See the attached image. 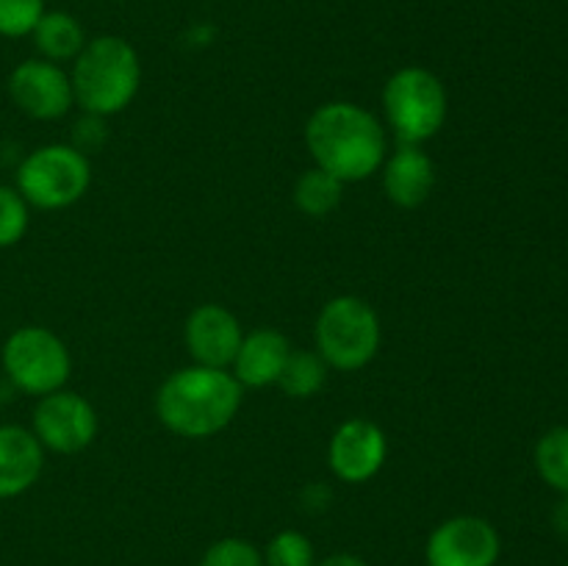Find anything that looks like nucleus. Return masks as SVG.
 Returning a JSON list of instances; mask_svg holds the SVG:
<instances>
[{
    "label": "nucleus",
    "mask_w": 568,
    "mask_h": 566,
    "mask_svg": "<svg viewBox=\"0 0 568 566\" xmlns=\"http://www.w3.org/2000/svg\"><path fill=\"white\" fill-rule=\"evenodd\" d=\"M305 144L320 170L342 183L366 181L386 161V131L364 105L333 100L320 105L305 122Z\"/></svg>",
    "instance_id": "obj_1"
},
{
    "label": "nucleus",
    "mask_w": 568,
    "mask_h": 566,
    "mask_svg": "<svg viewBox=\"0 0 568 566\" xmlns=\"http://www.w3.org/2000/svg\"><path fill=\"white\" fill-rule=\"evenodd\" d=\"M244 386L233 372L214 366H183L155 392L161 425L181 438H209L225 431L242 408Z\"/></svg>",
    "instance_id": "obj_2"
},
{
    "label": "nucleus",
    "mask_w": 568,
    "mask_h": 566,
    "mask_svg": "<svg viewBox=\"0 0 568 566\" xmlns=\"http://www.w3.org/2000/svg\"><path fill=\"white\" fill-rule=\"evenodd\" d=\"M72 98L87 114L111 117L133 103L142 83L136 48L122 37H98L83 44L70 72Z\"/></svg>",
    "instance_id": "obj_3"
},
{
    "label": "nucleus",
    "mask_w": 568,
    "mask_h": 566,
    "mask_svg": "<svg viewBox=\"0 0 568 566\" xmlns=\"http://www.w3.org/2000/svg\"><path fill=\"white\" fill-rule=\"evenodd\" d=\"M316 353L342 372L364 370L381 347V316L366 300L338 294L322 305L314 325Z\"/></svg>",
    "instance_id": "obj_4"
},
{
    "label": "nucleus",
    "mask_w": 568,
    "mask_h": 566,
    "mask_svg": "<svg viewBox=\"0 0 568 566\" xmlns=\"http://www.w3.org/2000/svg\"><path fill=\"white\" fill-rule=\"evenodd\" d=\"M92 183V164L72 144H42L17 166L14 189L39 211L75 205Z\"/></svg>",
    "instance_id": "obj_5"
},
{
    "label": "nucleus",
    "mask_w": 568,
    "mask_h": 566,
    "mask_svg": "<svg viewBox=\"0 0 568 566\" xmlns=\"http://www.w3.org/2000/svg\"><path fill=\"white\" fill-rule=\"evenodd\" d=\"M383 109L399 144H422L444 128L447 89L425 67H403L386 81Z\"/></svg>",
    "instance_id": "obj_6"
},
{
    "label": "nucleus",
    "mask_w": 568,
    "mask_h": 566,
    "mask_svg": "<svg viewBox=\"0 0 568 566\" xmlns=\"http://www.w3.org/2000/svg\"><path fill=\"white\" fill-rule=\"evenodd\" d=\"M0 364L11 386L31 397H44L64 388L72 372L67 344L42 325L17 327L0 350Z\"/></svg>",
    "instance_id": "obj_7"
},
{
    "label": "nucleus",
    "mask_w": 568,
    "mask_h": 566,
    "mask_svg": "<svg viewBox=\"0 0 568 566\" xmlns=\"http://www.w3.org/2000/svg\"><path fill=\"white\" fill-rule=\"evenodd\" d=\"M31 431L44 449L75 455L87 449L98 436V414H94L92 403L78 392L59 388V392L39 397Z\"/></svg>",
    "instance_id": "obj_8"
},
{
    "label": "nucleus",
    "mask_w": 568,
    "mask_h": 566,
    "mask_svg": "<svg viewBox=\"0 0 568 566\" xmlns=\"http://www.w3.org/2000/svg\"><path fill=\"white\" fill-rule=\"evenodd\" d=\"M503 538L483 516H453L430 533L425 547L427 566H497Z\"/></svg>",
    "instance_id": "obj_9"
},
{
    "label": "nucleus",
    "mask_w": 568,
    "mask_h": 566,
    "mask_svg": "<svg viewBox=\"0 0 568 566\" xmlns=\"http://www.w3.org/2000/svg\"><path fill=\"white\" fill-rule=\"evenodd\" d=\"M6 89H9L11 103L31 120H61L75 103L70 75L61 70V64L48 59L20 61L9 72Z\"/></svg>",
    "instance_id": "obj_10"
},
{
    "label": "nucleus",
    "mask_w": 568,
    "mask_h": 566,
    "mask_svg": "<svg viewBox=\"0 0 568 566\" xmlns=\"http://www.w3.org/2000/svg\"><path fill=\"white\" fill-rule=\"evenodd\" d=\"M388 455L386 433L369 420H347L327 444V464L344 483H366L383 469Z\"/></svg>",
    "instance_id": "obj_11"
},
{
    "label": "nucleus",
    "mask_w": 568,
    "mask_h": 566,
    "mask_svg": "<svg viewBox=\"0 0 568 566\" xmlns=\"http://www.w3.org/2000/svg\"><path fill=\"white\" fill-rule=\"evenodd\" d=\"M183 338H186V350L194 364L227 370L236 358L244 331L239 316L227 311L225 305L203 303L189 314Z\"/></svg>",
    "instance_id": "obj_12"
},
{
    "label": "nucleus",
    "mask_w": 568,
    "mask_h": 566,
    "mask_svg": "<svg viewBox=\"0 0 568 566\" xmlns=\"http://www.w3.org/2000/svg\"><path fill=\"white\" fill-rule=\"evenodd\" d=\"M436 186V166L419 144H399L383 161V192L399 209H419Z\"/></svg>",
    "instance_id": "obj_13"
},
{
    "label": "nucleus",
    "mask_w": 568,
    "mask_h": 566,
    "mask_svg": "<svg viewBox=\"0 0 568 566\" xmlns=\"http://www.w3.org/2000/svg\"><path fill=\"white\" fill-rule=\"evenodd\" d=\"M44 447L22 425H0V499H14L39 481Z\"/></svg>",
    "instance_id": "obj_14"
},
{
    "label": "nucleus",
    "mask_w": 568,
    "mask_h": 566,
    "mask_svg": "<svg viewBox=\"0 0 568 566\" xmlns=\"http://www.w3.org/2000/svg\"><path fill=\"white\" fill-rule=\"evenodd\" d=\"M288 353H292V344L281 331L258 327L253 333H244L236 358L231 364L233 377L250 388L272 386L281 377Z\"/></svg>",
    "instance_id": "obj_15"
},
{
    "label": "nucleus",
    "mask_w": 568,
    "mask_h": 566,
    "mask_svg": "<svg viewBox=\"0 0 568 566\" xmlns=\"http://www.w3.org/2000/svg\"><path fill=\"white\" fill-rule=\"evenodd\" d=\"M33 44H37L39 55L53 64L61 61H75V55L81 53L83 44H87V33L83 26L70 14V11H44L39 17L37 28L31 31Z\"/></svg>",
    "instance_id": "obj_16"
},
{
    "label": "nucleus",
    "mask_w": 568,
    "mask_h": 566,
    "mask_svg": "<svg viewBox=\"0 0 568 566\" xmlns=\"http://www.w3.org/2000/svg\"><path fill=\"white\" fill-rule=\"evenodd\" d=\"M344 198V183L338 181L331 172L320 170V166H311L294 183V205H297L300 214L305 216H320L333 214L338 209Z\"/></svg>",
    "instance_id": "obj_17"
},
{
    "label": "nucleus",
    "mask_w": 568,
    "mask_h": 566,
    "mask_svg": "<svg viewBox=\"0 0 568 566\" xmlns=\"http://www.w3.org/2000/svg\"><path fill=\"white\" fill-rule=\"evenodd\" d=\"M325 377L327 364L320 353H314V350H292L286 364H283L281 377H277V386L283 388L286 397L308 400L322 392Z\"/></svg>",
    "instance_id": "obj_18"
},
{
    "label": "nucleus",
    "mask_w": 568,
    "mask_h": 566,
    "mask_svg": "<svg viewBox=\"0 0 568 566\" xmlns=\"http://www.w3.org/2000/svg\"><path fill=\"white\" fill-rule=\"evenodd\" d=\"M536 469L558 494H568V425L552 427L536 444Z\"/></svg>",
    "instance_id": "obj_19"
},
{
    "label": "nucleus",
    "mask_w": 568,
    "mask_h": 566,
    "mask_svg": "<svg viewBox=\"0 0 568 566\" xmlns=\"http://www.w3.org/2000/svg\"><path fill=\"white\" fill-rule=\"evenodd\" d=\"M28 225H31V205L14 186L0 183V250L20 244Z\"/></svg>",
    "instance_id": "obj_20"
},
{
    "label": "nucleus",
    "mask_w": 568,
    "mask_h": 566,
    "mask_svg": "<svg viewBox=\"0 0 568 566\" xmlns=\"http://www.w3.org/2000/svg\"><path fill=\"white\" fill-rule=\"evenodd\" d=\"M264 566H314V544L300 530H281L266 544Z\"/></svg>",
    "instance_id": "obj_21"
},
{
    "label": "nucleus",
    "mask_w": 568,
    "mask_h": 566,
    "mask_svg": "<svg viewBox=\"0 0 568 566\" xmlns=\"http://www.w3.org/2000/svg\"><path fill=\"white\" fill-rule=\"evenodd\" d=\"M44 0H0V37H31L39 17L44 14Z\"/></svg>",
    "instance_id": "obj_22"
},
{
    "label": "nucleus",
    "mask_w": 568,
    "mask_h": 566,
    "mask_svg": "<svg viewBox=\"0 0 568 566\" xmlns=\"http://www.w3.org/2000/svg\"><path fill=\"white\" fill-rule=\"evenodd\" d=\"M200 566H264V555L247 538H220L200 558Z\"/></svg>",
    "instance_id": "obj_23"
},
{
    "label": "nucleus",
    "mask_w": 568,
    "mask_h": 566,
    "mask_svg": "<svg viewBox=\"0 0 568 566\" xmlns=\"http://www.w3.org/2000/svg\"><path fill=\"white\" fill-rule=\"evenodd\" d=\"M103 120L105 117H94V114L83 117V120L75 125V144H72V148L81 150L83 155L94 153V150L109 139V131L103 128Z\"/></svg>",
    "instance_id": "obj_24"
},
{
    "label": "nucleus",
    "mask_w": 568,
    "mask_h": 566,
    "mask_svg": "<svg viewBox=\"0 0 568 566\" xmlns=\"http://www.w3.org/2000/svg\"><path fill=\"white\" fill-rule=\"evenodd\" d=\"M314 566H366V560L358 558V555H353V553H333Z\"/></svg>",
    "instance_id": "obj_25"
},
{
    "label": "nucleus",
    "mask_w": 568,
    "mask_h": 566,
    "mask_svg": "<svg viewBox=\"0 0 568 566\" xmlns=\"http://www.w3.org/2000/svg\"><path fill=\"white\" fill-rule=\"evenodd\" d=\"M552 525H555V530L560 533V536L568 538V494H564V499H560V503L555 505Z\"/></svg>",
    "instance_id": "obj_26"
}]
</instances>
